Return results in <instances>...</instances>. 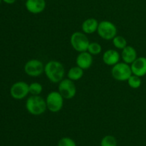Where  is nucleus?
Instances as JSON below:
<instances>
[{"instance_id":"nucleus-1","label":"nucleus","mask_w":146,"mask_h":146,"mask_svg":"<svg viewBox=\"0 0 146 146\" xmlns=\"http://www.w3.org/2000/svg\"><path fill=\"white\" fill-rule=\"evenodd\" d=\"M44 74L48 81L53 84H58L65 76V68L60 61L51 60L44 66Z\"/></svg>"},{"instance_id":"nucleus-2","label":"nucleus","mask_w":146,"mask_h":146,"mask_svg":"<svg viewBox=\"0 0 146 146\" xmlns=\"http://www.w3.org/2000/svg\"><path fill=\"white\" fill-rule=\"evenodd\" d=\"M25 107L27 112L32 115H43L47 110L46 100L41 96H29L26 101Z\"/></svg>"},{"instance_id":"nucleus-3","label":"nucleus","mask_w":146,"mask_h":146,"mask_svg":"<svg viewBox=\"0 0 146 146\" xmlns=\"http://www.w3.org/2000/svg\"><path fill=\"white\" fill-rule=\"evenodd\" d=\"M70 44L76 51L80 53L87 51L90 41L85 33L83 31H76L70 37Z\"/></svg>"},{"instance_id":"nucleus-4","label":"nucleus","mask_w":146,"mask_h":146,"mask_svg":"<svg viewBox=\"0 0 146 146\" xmlns=\"http://www.w3.org/2000/svg\"><path fill=\"white\" fill-rule=\"evenodd\" d=\"M111 72L113 78L121 82L127 81L130 76L133 74L131 65L123 61H120L118 64L112 66Z\"/></svg>"},{"instance_id":"nucleus-5","label":"nucleus","mask_w":146,"mask_h":146,"mask_svg":"<svg viewBox=\"0 0 146 146\" xmlns=\"http://www.w3.org/2000/svg\"><path fill=\"white\" fill-rule=\"evenodd\" d=\"M47 110L51 113H58L64 107V98L58 91H51L46 98Z\"/></svg>"},{"instance_id":"nucleus-6","label":"nucleus","mask_w":146,"mask_h":146,"mask_svg":"<svg viewBox=\"0 0 146 146\" xmlns=\"http://www.w3.org/2000/svg\"><path fill=\"white\" fill-rule=\"evenodd\" d=\"M118 29L115 24L110 21L104 20L98 24L97 33L102 39L106 41H112L117 35Z\"/></svg>"},{"instance_id":"nucleus-7","label":"nucleus","mask_w":146,"mask_h":146,"mask_svg":"<svg viewBox=\"0 0 146 146\" xmlns=\"http://www.w3.org/2000/svg\"><path fill=\"white\" fill-rule=\"evenodd\" d=\"M44 64L40 60L32 58L27 61L24 67L25 74L30 77H38L44 73Z\"/></svg>"},{"instance_id":"nucleus-8","label":"nucleus","mask_w":146,"mask_h":146,"mask_svg":"<svg viewBox=\"0 0 146 146\" xmlns=\"http://www.w3.org/2000/svg\"><path fill=\"white\" fill-rule=\"evenodd\" d=\"M58 91L64 99H72L76 94V87L74 81L68 79V78H64L58 83Z\"/></svg>"},{"instance_id":"nucleus-9","label":"nucleus","mask_w":146,"mask_h":146,"mask_svg":"<svg viewBox=\"0 0 146 146\" xmlns=\"http://www.w3.org/2000/svg\"><path fill=\"white\" fill-rule=\"evenodd\" d=\"M29 84L25 81L15 82L10 88V95L14 99L22 100L29 94Z\"/></svg>"},{"instance_id":"nucleus-10","label":"nucleus","mask_w":146,"mask_h":146,"mask_svg":"<svg viewBox=\"0 0 146 146\" xmlns=\"http://www.w3.org/2000/svg\"><path fill=\"white\" fill-rule=\"evenodd\" d=\"M26 9L33 14L42 13L46 7V0H27L25 2Z\"/></svg>"},{"instance_id":"nucleus-11","label":"nucleus","mask_w":146,"mask_h":146,"mask_svg":"<svg viewBox=\"0 0 146 146\" xmlns=\"http://www.w3.org/2000/svg\"><path fill=\"white\" fill-rule=\"evenodd\" d=\"M93 62H94L93 56L87 51L78 53V56L76 58V66L84 70H87L91 68Z\"/></svg>"},{"instance_id":"nucleus-12","label":"nucleus","mask_w":146,"mask_h":146,"mask_svg":"<svg viewBox=\"0 0 146 146\" xmlns=\"http://www.w3.org/2000/svg\"><path fill=\"white\" fill-rule=\"evenodd\" d=\"M132 74L139 77L146 75V57H138L131 64Z\"/></svg>"},{"instance_id":"nucleus-13","label":"nucleus","mask_w":146,"mask_h":146,"mask_svg":"<svg viewBox=\"0 0 146 146\" xmlns=\"http://www.w3.org/2000/svg\"><path fill=\"white\" fill-rule=\"evenodd\" d=\"M121 54L118 52V50L115 49H108L106 50L103 54L102 60L104 64L109 66H113L121 60Z\"/></svg>"},{"instance_id":"nucleus-14","label":"nucleus","mask_w":146,"mask_h":146,"mask_svg":"<svg viewBox=\"0 0 146 146\" xmlns=\"http://www.w3.org/2000/svg\"><path fill=\"white\" fill-rule=\"evenodd\" d=\"M121 58L123 62L131 65L138 58V54L134 47L127 46L123 49L121 50Z\"/></svg>"},{"instance_id":"nucleus-15","label":"nucleus","mask_w":146,"mask_h":146,"mask_svg":"<svg viewBox=\"0 0 146 146\" xmlns=\"http://www.w3.org/2000/svg\"><path fill=\"white\" fill-rule=\"evenodd\" d=\"M98 20L95 18H88L83 21L81 24V29L86 34H93L97 32L98 27Z\"/></svg>"},{"instance_id":"nucleus-16","label":"nucleus","mask_w":146,"mask_h":146,"mask_svg":"<svg viewBox=\"0 0 146 146\" xmlns=\"http://www.w3.org/2000/svg\"><path fill=\"white\" fill-rule=\"evenodd\" d=\"M84 74V70L78 66H75L69 68L67 73V78L73 81H77L82 78Z\"/></svg>"},{"instance_id":"nucleus-17","label":"nucleus","mask_w":146,"mask_h":146,"mask_svg":"<svg viewBox=\"0 0 146 146\" xmlns=\"http://www.w3.org/2000/svg\"><path fill=\"white\" fill-rule=\"evenodd\" d=\"M113 46L118 50H123L128 46L126 39L124 36L121 35H116L112 40Z\"/></svg>"},{"instance_id":"nucleus-18","label":"nucleus","mask_w":146,"mask_h":146,"mask_svg":"<svg viewBox=\"0 0 146 146\" xmlns=\"http://www.w3.org/2000/svg\"><path fill=\"white\" fill-rule=\"evenodd\" d=\"M127 83H128V85L129 86V87H131V88L137 89V88H139L141 87V84H142V81H141V77L132 74L128 79Z\"/></svg>"},{"instance_id":"nucleus-19","label":"nucleus","mask_w":146,"mask_h":146,"mask_svg":"<svg viewBox=\"0 0 146 146\" xmlns=\"http://www.w3.org/2000/svg\"><path fill=\"white\" fill-rule=\"evenodd\" d=\"M29 94L32 96H40L43 91V86L40 83L32 82L29 85Z\"/></svg>"},{"instance_id":"nucleus-20","label":"nucleus","mask_w":146,"mask_h":146,"mask_svg":"<svg viewBox=\"0 0 146 146\" xmlns=\"http://www.w3.org/2000/svg\"><path fill=\"white\" fill-rule=\"evenodd\" d=\"M87 51L89 52L92 56L98 55L102 51V46L98 42H95V41H94V42H90Z\"/></svg>"},{"instance_id":"nucleus-21","label":"nucleus","mask_w":146,"mask_h":146,"mask_svg":"<svg viewBox=\"0 0 146 146\" xmlns=\"http://www.w3.org/2000/svg\"><path fill=\"white\" fill-rule=\"evenodd\" d=\"M101 146H117V141L113 135H106L101 139Z\"/></svg>"},{"instance_id":"nucleus-22","label":"nucleus","mask_w":146,"mask_h":146,"mask_svg":"<svg viewBox=\"0 0 146 146\" xmlns=\"http://www.w3.org/2000/svg\"><path fill=\"white\" fill-rule=\"evenodd\" d=\"M58 146H76V144L72 138L64 137L58 141Z\"/></svg>"},{"instance_id":"nucleus-23","label":"nucleus","mask_w":146,"mask_h":146,"mask_svg":"<svg viewBox=\"0 0 146 146\" xmlns=\"http://www.w3.org/2000/svg\"><path fill=\"white\" fill-rule=\"evenodd\" d=\"M17 0H2L3 2H4L5 4H13L16 2Z\"/></svg>"},{"instance_id":"nucleus-24","label":"nucleus","mask_w":146,"mask_h":146,"mask_svg":"<svg viewBox=\"0 0 146 146\" xmlns=\"http://www.w3.org/2000/svg\"><path fill=\"white\" fill-rule=\"evenodd\" d=\"M1 1H2V0H0V4H1Z\"/></svg>"}]
</instances>
